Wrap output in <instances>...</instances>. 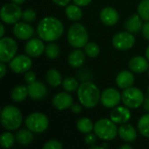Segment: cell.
Instances as JSON below:
<instances>
[{
	"instance_id": "cell-44",
	"label": "cell",
	"mask_w": 149,
	"mask_h": 149,
	"mask_svg": "<svg viewBox=\"0 0 149 149\" xmlns=\"http://www.w3.org/2000/svg\"><path fill=\"white\" fill-rule=\"evenodd\" d=\"M143 107H144V110H145V111H147L148 113H149V97L146 98V99L144 100Z\"/></svg>"
},
{
	"instance_id": "cell-7",
	"label": "cell",
	"mask_w": 149,
	"mask_h": 149,
	"mask_svg": "<svg viewBox=\"0 0 149 149\" xmlns=\"http://www.w3.org/2000/svg\"><path fill=\"white\" fill-rule=\"evenodd\" d=\"M25 125L28 129L34 133L45 132L49 125L47 117L41 113H33L30 114L25 120Z\"/></svg>"
},
{
	"instance_id": "cell-24",
	"label": "cell",
	"mask_w": 149,
	"mask_h": 149,
	"mask_svg": "<svg viewBox=\"0 0 149 149\" xmlns=\"http://www.w3.org/2000/svg\"><path fill=\"white\" fill-rule=\"evenodd\" d=\"M28 95V87L24 86H17L11 92V99L15 102L24 101Z\"/></svg>"
},
{
	"instance_id": "cell-4",
	"label": "cell",
	"mask_w": 149,
	"mask_h": 149,
	"mask_svg": "<svg viewBox=\"0 0 149 149\" xmlns=\"http://www.w3.org/2000/svg\"><path fill=\"white\" fill-rule=\"evenodd\" d=\"M67 40L75 48L86 46L88 41V33L86 27L81 24H73L68 30Z\"/></svg>"
},
{
	"instance_id": "cell-16",
	"label": "cell",
	"mask_w": 149,
	"mask_h": 149,
	"mask_svg": "<svg viewBox=\"0 0 149 149\" xmlns=\"http://www.w3.org/2000/svg\"><path fill=\"white\" fill-rule=\"evenodd\" d=\"M111 120L116 124L127 123L131 118V113L129 109L125 107H115L111 113Z\"/></svg>"
},
{
	"instance_id": "cell-11",
	"label": "cell",
	"mask_w": 149,
	"mask_h": 149,
	"mask_svg": "<svg viewBox=\"0 0 149 149\" xmlns=\"http://www.w3.org/2000/svg\"><path fill=\"white\" fill-rule=\"evenodd\" d=\"M31 59L26 55H18L14 57L10 61V67L16 73H23L28 72L31 67Z\"/></svg>"
},
{
	"instance_id": "cell-27",
	"label": "cell",
	"mask_w": 149,
	"mask_h": 149,
	"mask_svg": "<svg viewBox=\"0 0 149 149\" xmlns=\"http://www.w3.org/2000/svg\"><path fill=\"white\" fill-rule=\"evenodd\" d=\"M46 81L48 82V84L53 87H57L59 85L62 84V78H61V74L54 69H52L50 71L47 72L46 74Z\"/></svg>"
},
{
	"instance_id": "cell-22",
	"label": "cell",
	"mask_w": 149,
	"mask_h": 149,
	"mask_svg": "<svg viewBox=\"0 0 149 149\" xmlns=\"http://www.w3.org/2000/svg\"><path fill=\"white\" fill-rule=\"evenodd\" d=\"M141 17L139 14H134L132 15L127 21L126 22V28L129 32L132 33H137L141 28H142V21Z\"/></svg>"
},
{
	"instance_id": "cell-26",
	"label": "cell",
	"mask_w": 149,
	"mask_h": 149,
	"mask_svg": "<svg viewBox=\"0 0 149 149\" xmlns=\"http://www.w3.org/2000/svg\"><path fill=\"white\" fill-rule=\"evenodd\" d=\"M65 15L72 21H78L82 17V10L77 4H70L65 9Z\"/></svg>"
},
{
	"instance_id": "cell-48",
	"label": "cell",
	"mask_w": 149,
	"mask_h": 149,
	"mask_svg": "<svg viewBox=\"0 0 149 149\" xmlns=\"http://www.w3.org/2000/svg\"><path fill=\"white\" fill-rule=\"evenodd\" d=\"M146 56H147V58H148V60L149 61V45L148 46V48H147V51H146Z\"/></svg>"
},
{
	"instance_id": "cell-43",
	"label": "cell",
	"mask_w": 149,
	"mask_h": 149,
	"mask_svg": "<svg viewBox=\"0 0 149 149\" xmlns=\"http://www.w3.org/2000/svg\"><path fill=\"white\" fill-rule=\"evenodd\" d=\"M0 69H1L0 77H1V78H3L4 74L6 73V66H5V65H4L3 62H1V63H0Z\"/></svg>"
},
{
	"instance_id": "cell-17",
	"label": "cell",
	"mask_w": 149,
	"mask_h": 149,
	"mask_svg": "<svg viewBox=\"0 0 149 149\" xmlns=\"http://www.w3.org/2000/svg\"><path fill=\"white\" fill-rule=\"evenodd\" d=\"M28 93L32 100H41L47 94V88L42 82L35 81L28 85Z\"/></svg>"
},
{
	"instance_id": "cell-49",
	"label": "cell",
	"mask_w": 149,
	"mask_h": 149,
	"mask_svg": "<svg viewBox=\"0 0 149 149\" xmlns=\"http://www.w3.org/2000/svg\"><path fill=\"white\" fill-rule=\"evenodd\" d=\"M91 148H93V149H103L104 148H103V147H99V146H92V147H91Z\"/></svg>"
},
{
	"instance_id": "cell-29",
	"label": "cell",
	"mask_w": 149,
	"mask_h": 149,
	"mask_svg": "<svg viewBox=\"0 0 149 149\" xmlns=\"http://www.w3.org/2000/svg\"><path fill=\"white\" fill-rule=\"evenodd\" d=\"M138 130L144 137L149 138V113L144 114L139 120Z\"/></svg>"
},
{
	"instance_id": "cell-5",
	"label": "cell",
	"mask_w": 149,
	"mask_h": 149,
	"mask_svg": "<svg viewBox=\"0 0 149 149\" xmlns=\"http://www.w3.org/2000/svg\"><path fill=\"white\" fill-rule=\"evenodd\" d=\"M115 124L112 120L101 119L94 124V133L101 140H113L119 133Z\"/></svg>"
},
{
	"instance_id": "cell-2",
	"label": "cell",
	"mask_w": 149,
	"mask_h": 149,
	"mask_svg": "<svg viewBox=\"0 0 149 149\" xmlns=\"http://www.w3.org/2000/svg\"><path fill=\"white\" fill-rule=\"evenodd\" d=\"M78 98L85 107L93 108L97 106L100 100V90L96 85L90 81L83 82L78 88Z\"/></svg>"
},
{
	"instance_id": "cell-23",
	"label": "cell",
	"mask_w": 149,
	"mask_h": 149,
	"mask_svg": "<svg viewBox=\"0 0 149 149\" xmlns=\"http://www.w3.org/2000/svg\"><path fill=\"white\" fill-rule=\"evenodd\" d=\"M85 53L81 50H75L68 56V63L72 67L79 68L85 62Z\"/></svg>"
},
{
	"instance_id": "cell-15",
	"label": "cell",
	"mask_w": 149,
	"mask_h": 149,
	"mask_svg": "<svg viewBox=\"0 0 149 149\" xmlns=\"http://www.w3.org/2000/svg\"><path fill=\"white\" fill-rule=\"evenodd\" d=\"M72 97L66 93H59L52 99V105L58 110H65L72 106Z\"/></svg>"
},
{
	"instance_id": "cell-10",
	"label": "cell",
	"mask_w": 149,
	"mask_h": 149,
	"mask_svg": "<svg viewBox=\"0 0 149 149\" xmlns=\"http://www.w3.org/2000/svg\"><path fill=\"white\" fill-rule=\"evenodd\" d=\"M135 43V38L132 32L122 31L114 35L113 38V45L118 50H128Z\"/></svg>"
},
{
	"instance_id": "cell-19",
	"label": "cell",
	"mask_w": 149,
	"mask_h": 149,
	"mask_svg": "<svg viewBox=\"0 0 149 149\" xmlns=\"http://www.w3.org/2000/svg\"><path fill=\"white\" fill-rule=\"evenodd\" d=\"M148 67V60L141 56L134 57L129 61V68L131 69V71L136 73H142L146 72Z\"/></svg>"
},
{
	"instance_id": "cell-36",
	"label": "cell",
	"mask_w": 149,
	"mask_h": 149,
	"mask_svg": "<svg viewBox=\"0 0 149 149\" xmlns=\"http://www.w3.org/2000/svg\"><path fill=\"white\" fill-rule=\"evenodd\" d=\"M62 148H63L62 144L56 140L49 141L44 146V149H61Z\"/></svg>"
},
{
	"instance_id": "cell-47",
	"label": "cell",
	"mask_w": 149,
	"mask_h": 149,
	"mask_svg": "<svg viewBox=\"0 0 149 149\" xmlns=\"http://www.w3.org/2000/svg\"><path fill=\"white\" fill-rule=\"evenodd\" d=\"M120 149H132V146L130 145H123L120 147Z\"/></svg>"
},
{
	"instance_id": "cell-14",
	"label": "cell",
	"mask_w": 149,
	"mask_h": 149,
	"mask_svg": "<svg viewBox=\"0 0 149 149\" xmlns=\"http://www.w3.org/2000/svg\"><path fill=\"white\" fill-rule=\"evenodd\" d=\"M24 50L28 56L35 58L40 56L45 52V47L42 40L38 38H32L27 42L24 46Z\"/></svg>"
},
{
	"instance_id": "cell-50",
	"label": "cell",
	"mask_w": 149,
	"mask_h": 149,
	"mask_svg": "<svg viewBox=\"0 0 149 149\" xmlns=\"http://www.w3.org/2000/svg\"><path fill=\"white\" fill-rule=\"evenodd\" d=\"M148 94H149V86H148Z\"/></svg>"
},
{
	"instance_id": "cell-42",
	"label": "cell",
	"mask_w": 149,
	"mask_h": 149,
	"mask_svg": "<svg viewBox=\"0 0 149 149\" xmlns=\"http://www.w3.org/2000/svg\"><path fill=\"white\" fill-rule=\"evenodd\" d=\"M70 1L71 0H52L53 3H55L57 5H59V6H65L70 3Z\"/></svg>"
},
{
	"instance_id": "cell-6",
	"label": "cell",
	"mask_w": 149,
	"mask_h": 149,
	"mask_svg": "<svg viewBox=\"0 0 149 149\" xmlns=\"http://www.w3.org/2000/svg\"><path fill=\"white\" fill-rule=\"evenodd\" d=\"M121 100L126 107L130 108H137L144 102L143 93L136 87H128L124 89Z\"/></svg>"
},
{
	"instance_id": "cell-37",
	"label": "cell",
	"mask_w": 149,
	"mask_h": 149,
	"mask_svg": "<svg viewBox=\"0 0 149 149\" xmlns=\"http://www.w3.org/2000/svg\"><path fill=\"white\" fill-rule=\"evenodd\" d=\"M97 135L94 134H92V133H88L86 134V135L85 136V141L87 145L89 146H92L93 144L96 143V141H97Z\"/></svg>"
},
{
	"instance_id": "cell-9",
	"label": "cell",
	"mask_w": 149,
	"mask_h": 149,
	"mask_svg": "<svg viewBox=\"0 0 149 149\" xmlns=\"http://www.w3.org/2000/svg\"><path fill=\"white\" fill-rule=\"evenodd\" d=\"M17 50L16 41L9 37L2 38L0 40V60L1 62H10L15 56Z\"/></svg>"
},
{
	"instance_id": "cell-20",
	"label": "cell",
	"mask_w": 149,
	"mask_h": 149,
	"mask_svg": "<svg viewBox=\"0 0 149 149\" xmlns=\"http://www.w3.org/2000/svg\"><path fill=\"white\" fill-rule=\"evenodd\" d=\"M119 135L120 137L127 141V142H131L134 141L136 138H137V133L136 130L134 129V127L130 125V124H127L124 123L122 124L120 127H119Z\"/></svg>"
},
{
	"instance_id": "cell-45",
	"label": "cell",
	"mask_w": 149,
	"mask_h": 149,
	"mask_svg": "<svg viewBox=\"0 0 149 149\" xmlns=\"http://www.w3.org/2000/svg\"><path fill=\"white\" fill-rule=\"evenodd\" d=\"M24 1H25V0H11L12 3H17V4H22V3H24Z\"/></svg>"
},
{
	"instance_id": "cell-46",
	"label": "cell",
	"mask_w": 149,
	"mask_h": 149,
	"mask_svg": "<svg viewBox=\"0 0 149 149\" xmlns=\"http://www.w3.org/2000/svg\"><path fill=\"white\" fill-rule=\"evenodd\" d=\"M3 34H4V26H3V24H1V32H0V36H1V38H3Z\"/></svg>"
},
{
	"instance_id": "cell-30",
	"label": "cell",
	"mask_w": 149,
	"mask_h": 149,
	"mask_svg": "<svg viewBox=\"0 0 149 149\" xmlns=\"http://www.w3.org/2000/svg\"><path fill=\"white\" fill-rule=\"evenodd\" d=\"M62 86H63V88L66 92H69V93H72L79 88V83L77 79L72 77L65 78L62 82Z\"/></svg>"
},
{
	"instance_id": "cell-13",
	"label": "cell",
	"mask_w": 149,
	"mask_h": 149,
	"mask_svg": "<svg viewBox=\"0 0 149 149\" xmlns=\"http://www.w3.org/2000/svg\"><path fill=\"white\" fill-rule=\"evenodd\" d=\"M34 30L28 23L17 22L14 24L13 33L16 38L21 40H26L32 37Z\"/></svg>"
},
{
	"instance_id": "cell-40",
	"label": "cell",
	"mask_w": 149,
	"mask_h": 149,
	"mask_svg": "<svg viewBox=\"0 0 149 149\" xmlns=\"http://www.w3.org/2000/svg\"><path fill=\"white\" fill-rule=\"evenodd\" d=\"M74 3L79 5V6H86L87 4H89L92 0H73Z\"/></svg>"
},
{
	"instance_id": "cell-39",
	"label": "cell",
	"mask_w": 149,
	"mask_h": 149,
	"mask_svg": "<svg viewBox=\"0 0 149 149\" xmlns=\"http://www.w3.org/2000/svg\"><path fill=\"white\" fill-rule=\"evenodd\" d=\"M142 35L146 39L149 40V21H147L142 26Z\"/></svg>"
},
{
	"instance_id": "cell-38",
	"label": "cell",
	"mask_w": 149,
	"mask_h": 149,
	"mask_svg": "<svg viewBox=\"0 0 149 149\" xmlns=\"http://www.w3.org/2000/svg\"><path fill=\"white\" fill-rule=\"evenodd\" d=\"M24 79L26 81V83L29 85V84H31V83H34L36 81V74L32 72H26L25 75H24Z\"/></svg>"
},
{
	"instance_id": "cell-3",
	"label": "cell",
	"mask_w": 149,
	"mask_h": 149,
	"mask_svg": "<svg viewBox=\"0 0 149 149\" xmlns=\"http://www.w3.org/2000/svg\"><path fill=\"white\" fill-rule=\"evenodd\" d=\"M22 113L14 106H6L1 112V123L3 127L10 131H14L22 124Z\"/></svg>"
},
{
	"instance_id": "cell-28",
	"label": "cell",
	"mask_w": 149,
	"mask_h": 149,
	"mask_svg": "<svg viewBox=\"0 0 149 149\" xmlns=\"http://www.w3.org/2000/svg\"><path fill=\"white\" fill-rule=\"evenodd\" d=\"M77 128L83 134H88L92 132V130L94 128V126L93 125L92 120L88 118H81L77 122Z\"/></svg>"
},
{
	"instance_id": "cell-51",
	"label": "cell",
	"mask_w": 149,
	"mask_h": 149,
	"mask_svg": "<svg viewBox=\"0 0 149 149\" xmlns=\"http://www.w3.org/2000/svg\"><path fill=\"white\" fill-rule=\"evenodd\" d=\"M148 75H149V70H148Z\"/></svg>"
},
{
	"instance_id": "cell-41",
	"label": "cell",
	"mask_w": 149,
	"mask_h": 149,
	"mask_svg": "<svg viewBox=\"0 0 149 149\" xmlns=\"http://www.w3.org/2000/svg\"><path fill=\"white\" fill-rule=\"evenodd\" d=\"M71 109L72 111V113H79L81 112V106L79 104H72V106L71 107Z\"/></svg>"
},
{
	"instance_id": "cell-12",
	"label": "cell",
	"mask_w": 149,
	"mask_h": 149,
	"mask_svg": "<svg viewBox=\"0 0 149 149\" xmlns=\"http://www.w3.org/2000/svg\"><path fill=\"white\" fill-rule=\"evenodd\" d=\"M120 94L114 88L106 89L100 96V101L105 107L112 108L119 105L120 101Z\"/></svg>"
},
{
	"instance_id": "cell-31",
	"label": "cell",
	"mask_w": 149,
	"mask_h": 149,
	"mask_svg": "<svg viewBox=\"0 0 149 149\" xmlns=\"http://www.w3.org/2000/svg\"><path fill=\"white\" fill-rule=\"evenodd\" d=\"M138 13L143 20L149 21V0H143L140 3Z\"/></svg>"
},
{
	"instance_id": "cell-33",
	"label": "cell",
	"mask_w": 149,
	"mask_h": 149,
	"mask_svg": "<svg viewBox=\"0 0 149 149\" xmlns=\"http://www.w3.org/2000/svg\"><path fill=\"white\" fill-rule=\"evenodd\" d=\"M85 52L90 58H95L100 53V47L93 42H89L85 46Z\"/></svg>"
},
{
	"instance_id": "cell-8",
	"label": "cell",
	"mask_w": 149,
	"mask_h": 149,
	"mask_svg": "<svg viewBox=\"0 0 149 149\" xmlns=\"http://www.w3.org/2000/svg\"><path fill=\"white\" fill-rule=\"evenodd\" d=\"M22 14L20 7L15 3H5L1 9V19L8 24L17 23L22 17Z\"/></svg>"
},
{
	"instance_id": "cell-18",
	"label": "cell",
	"mask_w": 149,
	"mask_h": 149,
	"mask_svg": "<svg viewBox=\"0 0 149 149\" xmlns=\"http://www.w3.org/2000/svg\"><path fill=\"white\" fill-rule=\"evenodd\" d=\"M120 18L118 11L112 7H106L100 11V19L106 25H114Z\"/></svg>"
},
{
	"instance_id": "cell-21",
	"label": "cell",
	"mask_w": 149,
	"mask_h": 149,
	"mask_svg": "<svg viewBox=\"0 0 149 149\" xmlns=\"http://www.w3.org/2000/svg\"><path fill=\"white\" fill-rule=\"evenodd\" d=\"M116 83L119 87L122 89H127L131 87L134 83V77L129 71H122L120 72L116 78Z\"/></svg>"
},
{
	"instance_id": "cell-34",
	"label": "cell",
	"mask_w": 149,
	"mask_h": 149,
	"mask_svg": "<svg viewBox=\"0 0 149 149\" xmlns=\"http://www.w3.org/2000/svg\"><path fill=\"white\" fill-rule=\"evenodd\" d=\"M45 52L49 58L54 59V58H58V56L59 55V47L56 44H53V43L49 44L45 47Z\"/></svg>"
},
{
	"instance_id": "cell-32",
	"label": "cell",
	"mask_w": 149,
	"mask_h": 149,
	"mask_svg": "<svg viewBox=\"0 0 149 149\" xmlns=\"http://www.w3.org/2000/svg\"><path fill=\"white\" fill-rule=\"evenodd\" d=\"M14 136L12 134L10 133H8V132H5V133H3L2 135H1V141H0V144L3 148H11L14 144Z\"/></svg>"
},
{
	"instance_id": "cell-35",
	"label": "cell",
	"mask_w": 149,
	"mask_h": 149,
	"mask_svg": "<svg viewBox=\"0 0 149 149\" xmlns=\"http://www.w3.org/2000/svg\"><path fill=\"white\" fill-rule=\"evenodd\" d=\"M36 17H37V14L31 9H26L23 11L22 18L26 23H31V22L35 21Z\"/></svg>"
},
{
	"instance_id": "cell-25",
	"label": "cell",
	"mask_w": 149,
	"mask_h": 149,
	"mask_svg": "<svg viewBox=\"0 0 149 149\" xmlns=\"http://www.w3.org/2000/svg\"><path fill=\"white\" fill-rule=\"evenodd\" d=\"M30 129H21L16 134L17 143L21 145H28L33 141V134Z\"/></svg>"
},
{
	"instance_id": "cell-1",
	"label": "cell",
	"mask_w": 149,
	"mask_h": 149,
	"mask_svg": "<svg viewBox=\"0 0 149 149\" xmlns=\"http://www.w3.org/2000/svg\"><path fill=\"white\" fill-rule=\"evenodd\" d=\"M38 37L46 42H52L58 39L63 32L64 26L60 20L53 17H44L38 24L37 28Z\"/></svg>"
}]
</instances>
